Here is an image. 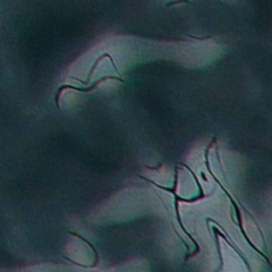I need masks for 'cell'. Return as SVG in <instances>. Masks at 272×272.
<instances>
[{
	"mask_svg": "<svg viewBox=\"0 0 272 272\" xmlns=\"http://www.w3.org/2000/svg\"><path fill=\"white\" fill-rule=\"evenodd\" d=\"M108 80H115V81H121L122 82V83H124V81L120 79V78L116 77V76H105V77H102V79L95 82L94 84H92L91 86H89V87L78 88L76 87V86H71V85H64V86H61V87L59 88V91H57V94H56V105H57V107H59V99H60L61 95H62V92H63L64 90H65V89H73V90H77L79 91V92H90V91L95 89L99 84L103 83V82L108 81Z\"/></svg>",
	"mask_w": 272,
	"mask_h": 272,
	"instance_id": "6da1fadb",
	"label": "cell"
}]
</instances>
